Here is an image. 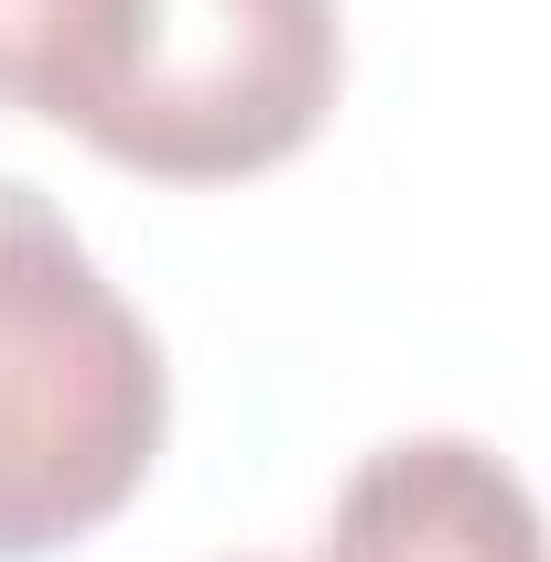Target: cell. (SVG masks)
<instances>
[{"label": "cell", "instance_id": "2", "mask_svg": "<svg viewBox=\"0 0 551 562\" xmlns=\"http://www.w3.org/2000/svg\"><path fill=\"white\" fill-rule=\"evenodd\" d=\"M173 432L162 347L55 195L0 173V562L109 530Z\"/></svg>", "mask_w": 551, "mask_h": 562}, {"label": "cell", "instance_id": "1", "mask_svg": "<svg viewBox=\"0 0 551 562\" xmlns=\"http://www.w3.org/2000/svg\"><path fill=\"white\" fill-rule=\"evenodd\" d=\"M336 0H66L44 109L140 184H238L336 120Z\"/></svg>", "mask_w": 551, "mask_h": 562}, {"label": "cell", "instance_id": "3", "mask_svg": "<svg viewBox=\"0 0 551 562\" xmlns=\"http://www.w3.org/2000/svg\"><path fill=\"white\" fill-rule=\"evenodd\" d=\"M325 562H551V519L476 432H390L346 465Z\"/></svg>", "mask_w": 551, "mask_h": 562}, {"label": "cell", "instance_id": "4", "mask_svg": "<svg viewBox=\"0 0 551 562\" xmlns=\"http://www.w3.org/2000/svg\"><path fill=\"white\" fill-rule=\"evenodd\" d=\"M249 562H271V552H249Z\"/></svg>", "mask_w": 551, "mask_h": 562}]
</instances>
